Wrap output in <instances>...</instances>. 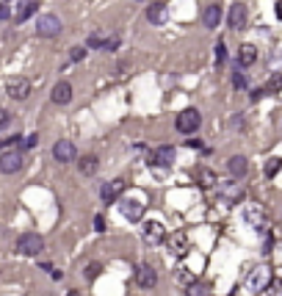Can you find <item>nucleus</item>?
I'll return each instance as SVG.
<instances>
[{
  "label": "nucleus",
  "instance_id": "obj_1",
  "mask_svg": "<svg viewBox=\"0 0 282 296\" xmlns=\"http://www.w3.org/2000/svg\"><path fill=\"white\" fill-rule=\"evenodd\" d=\"M268 285H271V271H268L266 266H257L249 271L247 282H244V294H260V291H266Z\"/></svg>",
  "mask_w": 282,
  "mask_h": 296
},
{
  "label": "nucleus",
  "instance_id": "obj_2",
  "mask_svg": "<svg viewBox=\"0 0 282 296\" xmlns=\"http://www.w3.org/2000/svg\"><path fill=\"white\" fill-rule=\"evenodd\" d=\"M42 249H44V238L39 233H22L20 238H17V252L20 255L34 258V255H39Z\"/></svg>",
  "mask_w": 282,
  "mask_h": 296
},
{
  "label": "nucleus",
  "instance_id": "obj_3",
  "mask_svg": "<svg viewBox=\"0 0 282 296\" xmlns=\"http://www.w3.org/2000/svg\"><path fill=\"white\" fill-rule=\"evenodd\" d=\"M199 125H202V116H199L197 108H185V111L180 113V116H177V122H175V127L180 130V133H185V136L197 133Z\"/></svg>",
  "mask_w": 282,
  "mask_h": 296
},
{
  "label": "nucleus",
  "instance_id": "obj_4",
  "mask_svg": "<svg viewBox=\"0 0 282 296\" xmlns=\"http://www.w3.org/2000/svg\"><path fill=\"white\" fill-rule=\"evenodd\" d=\"M36 34L42 36V39H53V36L61 34V20L56 14H42L36 20Z\"/></svg>",
  "mask_w": 282,
  "mask_h": 296
},
{
  "label": "nucleus",
  "instance_id": "obj_5",
  "mask_svg": "<svg viewBox=\"0 0 282 296\" xmlns=\"http://www.w3.org/2000/svg\"><path fill=\"white\" fill-rule=\"evenodd\" d=\"M53 158H56L58 163H72L78 158V149H75V144H72L70 139H61V141L53 144Z\"/></svg>",
  "mask_w": 282,
  "mask_h": 296
},
{
  "label": "nucleus",
  "instance_id": "obj_6",
  "mask_svg": "<svg viewBox=\"0 0 282 296\" xmlns=\"http://www.w3.org/2000/svg\"><path fill=\"white\" fill-rule=\"evenodd\" d=\"M22 169V152L11 149V152H3L0 155V172L3 175H14V172Z\"/></svg>",
  "mask_w": 282,
  "mask_h": 296
},
{
  "label": "nucleus",
  "instance_id": "obj_7",
  "mask_svg": "<svg viewBox=\"0 0 282 296\" xmlns=\"http://www.w3.org/2000/svg\"><path fill=\"white\" fill-rule=\"evenodd\" d=\"M247 20H249L247 6H244V3H233V6H230V14H227V25L233 31H241L247 25Z\"/></svg>",
  "mask_w": 282,
  "mask_h": 296
},
{
  "label": "nucleus",
  "instance_id": "obj_8",
  "mask_svg": "<svg viewBox=\"0 0 282 296\" xmlns=\"http://www.w3.org/2000/svg\"><path fill=\"white\" fill-rule=\"evenodd\" d=\"M244 219H247V224L254 227V230H263L266 227V211H263V205H247L244 208Z\"/></svg>",
  "mask_w": 282,
  "mask_h": 296
},
{
  "label": "nucleus",
  "instance_id": "obj_9",
  "mask_svg": "<svg viewBox=\"0 0 282 296\" xmlns=\"http://www.w3.org/2000/svg\"><path fill=\"white\" fill-rule=\"evenodd\" d=\"M6 92H8V97L11 100H28V94H31V83L25 78H11L6 83Z\"/></svg>",
  "mask_w": 282,
  "mask_h": 296
},
{
  "label": "nucleus",
  "instance_id": "obj_10",
  "mask_svg": "<svg viewBox=\"0 0 282 296\" xmlns=\"http://www.w3.org/2000/svg\"><path fill=\"white\" fill-rule=\"evenodd\" d=\"M122 191H125V180L116 177V180H111V183H106L103 188H100V199H103L106 205H111V202H116V197H119Z\"/></svg>",
  "mask_w": 282,
  "mask_h": 296
},
{
  "label": "nucleus",
  "instance_id": "obj_11",
  "mask_svg": "<svg viewBox=\"0 0 282 296\" xmlns=\"http://www.w3.org/2000/svg\"><path fill=\"white\" fill-rule=\"evenodd\" d=\"M175 147L172 144H163V147H158L152 155H149V163H158V166H172L175 163Z\"/></svg>",
  "mask_w": 282,
  "mask_h": 296
},
{
  "label": "nucleus",
  "instance_id": "obj_12",
  "mask_svg": "<svg viewBox=\"0 0 282 296\" xmlns=\"http://www.w3.org/2000/svg\"><path fill=\"white\" fill-rule=\"evenodd\" d=\"M119 211L127 222H139V219L144 216V205H141L139 199H125V202L119 205Z\"/></svg>",
  "mask_w": 282,
  "mask_h": 296
},
{
  "label": "nucleus",
  "instance_id": "obj_13",
  "mask_svg": "<svg viewBox=\"0 0 282 296\" xmlns=\"http://www.w3.org/2000/svg\"><path fill=\"white\" fill-rule=\"evenodd\" d=\"M147 20L152 22V25H163V22L169 20V8H166V3H152V6L147 8Z\"/></svg>",
  "mask_w": 282,
  "mask_h": 296
},
{
  "label": "nucleus",
  "instance_id": "obj_14",
  "mask_svg": "<svg viewBox=\"0 0 282 296\" xmlns=\"http://www.w3.org/2000/svg\"><path fill=\"white\" fill-rule=\"evenodd\" d=\"M50 97H53L56 106H67V103L72 100V86L67 83V80H61V83L53 86V94H50Z\"/></svg>",
  "mask_w": 282,
  "mask_h": 296
},
{
  "label": "nucleus",
  "instance_id": "obj_15",
  "mask_svg": "<svg viewBox=\"0 0 282 296\" xmlns=\"http://www.w3.org/2000/svg\"><path fill=\"white\" fill-rule=\"evenodd\" d=\"M144 238H147L149 244H161V241L166 238V230H163L161 222H147V224H144Z\"/></svg>",
  "mask_w": 282,
  "mask_h": 296
},
{
  "label": "nucleus",
  "instance_id": "obj_16",
  "mask_svg": "<svg viewBox=\"0 0 282 296\" xmlns=\"http://www.w3.org/2000/svg\"><path fill=\"white\" fill-rule=\"evenodd\" d=\"M136 282H139L141 288H155V282H158L155 268H152V266H141L139 271H136Z\"/></svg>",
  "mask_w": 282,
  "mask_h": 296
},
{
  "label": "nucleus",
  "instance_id": "obj_17",
  "mask_svg": "<svg viewBox=\"0 0 282 296\" xmlns=\"http://www.w3.org/2000/svg\"><path fill=\"white\" fill-rule=\"evenodd\" d=\"M202 22H205V28H219V22H221V6L219 3H211V6L205 8Z\"/></svg>",
  "mask_w": 282,
  "mask_h": 296
},
{
  "label": "nucleus",
  "instance_id": "obj_18",
  "mask_svg": "<svg viewBox=\"0 0 282 296\" xmlns=\"http://www.w3.org/2000/svg\"><path fill=\"white\" fill-rule=\"evenodd\" d=\"M227 169H230V175H233V177H244V175H247V169H249V163H247V158H244V155H233L230 161H227Z\"/></svg>",
  "mask_w": 282,
  "mask_h": 296
},
{
  "label": "nucleus",
  "instance_id": "obj_19",
  "mask_svg": "<svg viewBox=\"0 0 282 296\" xmlns=\"http://www.w3.org/2000/svg\"><path fill=\"white\" fill-rule=\"evenodd\" d=\"M169 247H172V252H175L177 258H183V255L188 252V235H185V233H175L169 238Z\"/></svg>",
  "mask_w": 282,
  "mask_h": 296
},
{
  "label": "nucleus",
  "instance_id": "obj_20",
  "mask_svg": "<svg viewBox=\"0 0 282 296\" xmlns=\"http://www.w3.org/2000/svg\"><path fill=\"white\" fill-rule=\"evenodd\" d=\"M197 180H199V185H202V188H213V185L219 183V177H216V172L205 169V166H199V169H197Z\"/></svg>",
  "mask_w": 282,
  "mask_h": 296
},
{
  "label": "nucleus",
  "instance_id": "obj_21",
  "mask_svg": "<svg viewBox=\"0 0 282 296\" xmlns=\"http://www.w3.org/2000/svg\"><path fill=\"white\" fill-rule=\"evenodd\" d=\"M254 61H257V50H254L252 44H244V47L238 50V64L241 67H252Z\"/></svg>",
  "mask_w": 282,
  "mask_h": 296
},
{
  "label": "nucleus",
  "instance_id": "obj_22",
  "mask_svg": "<svg viewBox=\"0 0 282 296\" xmlns=\"http://www.w3.org/2000/svg\"><path fill=\"white\" fill-rule=\"evenodd\" d=\"M78 169H80V175H94V172L100 169L97 155H83V158L78 161Z\"/></svg>",
  "mask_w": 282,
  "mask_h": 296
},
{
  "label": "nucleus",
  "instance_id": "obj_23",
  "mask_svg": "<svg viewBox=\"0 0 282 296\" xmlns=\"http://www.w3.org/2000/svg\"><path fill=\"white\" fill-rule=\"evenodd\" d=\"M36 8H39V3H36V0H28V3H22L14 20H17V22H25V20H28L31 14H36Z\"/></svg>",
  "mask_w": 282,
  "mask_h": 296
},
{
  "label": "nucleus",
  "instance_id": "obj_24",
  "mask_svg": "<svg viewBox=\"0 0 282 296\" xmlns=\"http://www.w3.org/2000/svg\"><path fill=\"white\" fill-rule=\"evenodd\" d=\"M106 44H108V39L103 34H100V31H94L92 36H89V42H86V47H94V50H106Z\"/></svg>",
  "mask_w": 282,
  "mask_h": 296
},
{
  "label": "nucleus",
  "instance_id": "obj_25",
  "mask_svg": "<svg viewBox=\"0 0 282 296\" xmlns=\"http://www.w3.org/2000/svg\"><path fill=\"white\" fill-rule=\"evenodd\" d=\"M266 92H282V72H274L266 83Z\"/></svg>",
  "mask_w": 282,
  "mask_h": 296
},
{
  "label": "nucleus",
  "instance_id": "obj_26",
  "mask_svg": "<svg viewBox=\"0 0 282 296\" xmlns=\"http://www.w3.org/2000/svg\"><path fill=\"white\" fill-rule=\"evenodd\" d=\"M280 166H282V158H271V161L266 163V175H268V177H274L277 172H280Z\"/></svg>",
  "mask_w": 282,
  "mask_h": 296
},
{
  "label": "nucleus",
  "instance_id": "obj_27",
  "mask_svg": "<svg viewBox=\"0 0 282 296\" xmlns=\"http://www.w3.org/2000/svg\"><path fill=\"white\" fill-rule=\"evenodd\" d=\"M224 197H227V199H230V202H238V199H241V197H244V191H241V188H238V185H230V188H227V191H224Z\"/></svg>",
  "mask_w": 282,
  "mask_h": 296
},
{
  "label": "nucleus",
  "instance_id": "obj_28",
  "mask_svg": "<svg viewBox=\"0 0 282 296\" xmlns=\"http://www.w3.org/2000/svg\"><path fill=\"white\" fill-rule=\"evenodd\" d=\"M86 53H89V47H80V44H78V47L70 50V58H72V61H83Z\"/></svg>",
  "mask_w": 282,
  "mask_h": 296
},
{
  "label": "nucleus",
  "instance_id": "obj_29",
  "mask_svg": "<svg viewBox=\"0 0 282 296\" xmlns=\"http://www.w3.org/2000/svg\"><path fill=\"white\" fill-rule=\"evenodd\" d=\"M100 271H103V268H100V263H89V268H86V280H97Z\"/></svg>",
  "mask_w": 282,
  "mask_h": 296
},
{
  "label": "nucleus",
  "instance_id": "obj_30",
  "mask_svg": "<svg viewBox=\"0 0 282 296\" xmlns=\"http://www.w3.org/2000/svg\"><path fill=\"white\" fill-rule=\"evenodd\" d=\"M36 141H39V136L31 133V136H25V139L20 141V147H22V149H31V147H36Z\"/></svg>",
  "mask_w": 282,
  "mask_h": 296
},
{
  "label": "nucleus",
  "instance_id": "obj_31",
  "mask_svg": "<svg viewBox=\"0 0 282 296\" xmlns=\"http://www.w3.org/2000/svg\"><path fill=\"white\" fill-rule=\"evenodd\" d=\"M188 296H205V285H202V282H191V285H188Z\"/></svg>",
  "mask_w": 282,
  "mask_h": 296
},
{
  "label": "nucleus",
  "instance_id": "obj_32",
  "mask_svg": "<svg viewBox=\"0 0 282 296\" xmlns=\"http://www.w3.org/2000/svg\"><path fill=\"white\" fill-rule=\"evenodd\" d=\"M8 125H11V113L6 108H0V130H6Z\"/></svg>",
  "mask_w": 282,
  "mask_h": 296
},
{
  "label": "nucleus",
  "instance_id": "obj_33",
  "mask_svg": "<svg viewBox=\"0 0 282 296\" xmlns=\"http://www.w3.org/2000/svg\"><path fill=\"white\" fill-rule=\"evenodd\" d=\"M224 58H227V47L224 42H219L216 44V64H224Z\"/></svg>",
  "mask_w": 282,
  "mask_h": 296
},
{
  "label": "nucleus",
  "instance_id": "obj_34",
  "mask_svg": "<svg viewBox=\"0 0 282 296\" xmlns=\"http://www.w3.org/2000/svg\"><path fill=\"white\" fill-rule=\"evenodd\" d=\"M266 291H271V296H282V280H271Z\"/></svg>",
  "mask_w": 282,
  "mask_h": 296
},
{
  "label": "nucleus",
  "instance_id": "obj_35",
  "mask_svg": "<svg viewBox=\"0 0 282 296\" xmlns=\"http://www.w3.org/2000/svg\"><path fill=\"white\" fill-rule=\"evenodd\" d=\"M233 86L235 89H244V86H247V78H244L238 70H235V75H233Z\"/></svg>",
  "mask_w": 282,
  "mask_h": 296
},
{
  "label": "nucleus",
  "instance_id": "obj_36",
  "mask_svg": "<svg viewBox=\"0 0 282 296\" xmlns=\"http://www.w3.org/2000/svg\"><path fill=\"white\" fill-rule=\"evenodd\" d=\"M8 17H11V11H8L6 0H0V20H8Z\"/></svg>",
  "mask_w": 282,
  "mask_h": 296
},
{
  "label": "nucleus",
  "instance_id": "obj_37",
  "mask_svg": "<svg viewBox=\"0 0 282 296\" xmlns=\"http://www.w3.org/2000/svg\"><path fill=\"white\" fill-rule=\"evenodd\" d=\"M94 230H97V233L106 230V219H103V216H94Z\"/></svg>",
  "mask_w": 282,
  "mask_h": 296
},
{
  "label": "nucleus",
  "instance_id": "obj_38",
  "mask_svg": "<svg viewBox=\"0 0 282 296\" xmlns=\"http://www.w3.org/2000/svg\"><path fill=\"white\" fill-rule=\"evenodd\" d=\"M263 94H266V89H254V92H252V100H260Z\"/></svg>",
  "mask_w": 282,
  "mask_h": 296
},
{
  "label": "nucleus",
  "instance_id": "obj_39",
  "mask_svg": "<svg viewBox=\"0 0 282 296\" xmlns=\"http://www.w3.org/2000/svg\"><path fill=\"white\" fill-rule=\"evenodd\" d=\"M274 6H277V8H274V11H277V17H280V20H282V0H277Z\"/></svg>",
  "mask_w": 282,
  "mask_h": 296
},
{
  "label": "nucleus",
  "instance_id": "obj_40",
  "mask_svg": "<svg viewBox=\"0 0 282 296\" xmlns=\"http://www.w3.org/2000/svg\"><path fill=\"white\" fill-rule=\"evenodd\" d=\"M67 296H80V294H78V291H70V294H67Z\"/></svg>",
  "mask_w": 282,
  "mask_h": 296
}]
</instances>
